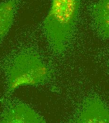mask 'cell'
Returning a JSON list of instances; mask_svg holds the SVG:
<instances>
[{
  "label": "cell",
  "mask_w": 109,
  "mask_h": 123,
  "mask_svg": "<svg viewBox=\"0 0 109 123\" xmlns=\"http://www.w3.org/2000/svg\"><path fill=\"white\" fill-rule=\"evenodd\" d=\"M78 123H109V109L98 98L87 99L78 114Z\"/></svg>",
  "instance_id": "obj_3"
},
{
  "label": "cell",
  "mask_w": 109,
  "mask_h": 123,
  "mask_svg": "<svg viewBox=\"0 0 109 123\" xmlns=\"http://www.w3.org/2000/svg\"><path fill=\"white\" fill-rule=\"evenodd\" d=\"M92 14L99 34L109 40V0H98L93 6Z\"/></svg>",
  "instance_id": "obj_5"
},
{
  "label": "cell",
  "mask_w": 109,
  "mask_h": 123,
  "mask_svg": "<svg viewBox=\"0 0 109 123\" xmlns=\"http://www.w3.org/2000/svg\"><path fill=\"white\" fill-rule=\"evenodd\" d=\"M10 92L23 86L44 83L50 75L49 70L36 53L25 52L15 58L9 71Z\"/></svg>",
  "instance_id": "obj_2"
},
{
  "label": "cell",
  "mask_w": 109,
  "mask_h": 123,
  "mask_svg": "<svg viewBox=\"0 0 109 123\" xmlns=\"http://www.w3.org/2000/svg\"><path fill=\"white\" fill-rule=\"evenodd\" d=\"M3 123H44L45 120L33 109L25 105H18L3 114Z\"/></svg>",
  "instance_id": "obj_4"
},
{
  "label": "cell",
  "mask_w": 109,
  "mask_h": 123,
  "mask_svg": "<svg viewBox=\"0 0 109 123\" xmlns=\"http://www.w3.org/2000/svg\"><path fill=\"white\" fill-rule=\"evenodd\" d=\"M16 5V0H8L0 4V43L13 23Z\"/></svg>",
  "instance_id": "obj_6"
},
{
  "label": "cell",
  "mask_w": 109,
  "mask_h": 123,
  "mask_svg": "<svg viewBox=\"0 0 109 123\" xmlns=\"http://www.w3.org/2000/svg\"><path fill=\"white\" fill-rule=\"evenodd\" d=\"M80 0H51L43 27L49 46L56 53L64 52L75 29Z\"/></svg>",
  "instance_id": "obj_1"
}]
</instances>
